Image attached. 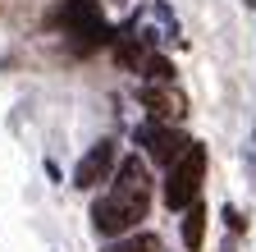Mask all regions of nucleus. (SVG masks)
<instances>
[{
  "label": "nucleus",
  "mask_w": 256,
  "mask_h": 252,
  "mask_svg": "<svg viewBox=\"0 0 256 252\" xmlns=\"http://www.w3.org/2000/svg\"><path fill=\"white\" fill-rule=\"evenodd\" d=\"M138 97L151 110V119H160V124H183L188 119V97H183L174 83H142Z\"/></svg>",
  "instance_id": "423d86ee"
},
{
  "label": "nucleus",
  "mask_w": 256,
  "mask_h": 252,
  "mask_svg": "<svg viewBox=\"0 0 256 252\" xmlns=\"http://www.w3.org/2000/svg\"><path fill=\"white\" fill-rule=\"evenodd\" d=\"M178 229H183V247H188V252H197V247L206 243V206H202V197L183 211V225H178Z\"/></svg>",
  "instance_id": "6e6552de"
},
{
  "label": "nucleus",
  "mask_w": 256,
  "mask_h": 252,
  "mask_svg": "<svg viewBox=\"0 0 256 252\" xmlns=\"http://www.w3.org/2000/svg\"><path fill=\"white\" fill-rule=\"evenodd\" d=\"M106 252H160V238H156V234H146V229H133V234L114 238Z\"/></svg>",
  "instance_id": "1a4fd4ad"
},
{
  "label": "nucleus",
  "mask_w": 256,
  "mask_h": 252,
  "mask_svg": "<svg viewBox=\"0 0 256 252\" xmlns=\"http://www.w3.org/2000/svg\"><path fill=\"white\" fill-rule=\"evenodd\" d=\"M133 138H138V147H142V151L151 156L156 165H174L178 156H183V151L192 147V138H188V133L178 129V124H160V119L142 124V129H138Z\"/></svg>",
  "instance_id": "20e7f679"
},
{
  "label": "nucleus",
  "mask_w": 256,
  "mask_h": 252,
  "mask_svg": "<svg viewBox=\"0 0 256 252\" xmlns=\"http://www.w3.org/2000/svg\"><path fill=\"white\" fill-rule=\"evenodd\" d=\"M110 197L133 215V225H142V220H146V206H151V174H146V161H142V156H124V161H119V174H114Z\"/></svg>",
  "instance_id": "f03ea898"
},
{
  "label": "nucleus",
  "mask_w": 256,
  "mask_h": 252,
  "mask_svg": "<svg viewBox=\"0 0 256 252\" xmlns=\"http://www.w3.org/2000/svg\"><path fill=\"white\" fill-rule=\"evenodd\" d=\"M50 23L60 28V33H69V37H87V42H78L82 51H92L96 42H110V28H106L96 0H69V5H64Z\"/></svg>",
  "instance_id": "7ed1b4c3"
},
{
  "label": "nucleus",
  "mask_w": 256,
  "mask_h": 252,
  "mask_svg": "<svg viewBox=\"0 0 256 252\" xmlns=\"http://www.w3.org/2000/svg\"><path fill=\"white\" fill-rule=\"evenodd\" d=\"M92 225H96V234H106V238H124V234H133V229H138V225H133V215H128L110 193L92 202Z\"/></svg>",
  "instance_id": "0eeeda50"
},
{
  "label": "nucleus",
  "mask_w": 256,
  "mask_h": 252,
  "mask_svg": "<svg viewBox=\"0 0 256 252\" xmlns=\"http://www.w3.org/2000/svg\"><path fill=\"white\" fill-rule=\"evenodd\" d=\"M119 165V151H114V138H101L82 151V161L74 165V188H101Z\"/></svg>",
  "instance_id": "39448f33"
},
{
  "label": "nucleus",
  "mask_w": 256,
  "mask_h": 252,
  "mask_svg": "<svg viewBox=\"0 0 256 252\" xmlns=\"http://www.w3.org/2000/svg\"><path fill=\"white\" fill-rule=\"evenodd\" d=\"M138 74H142L146 83H174V65H170L165 55H156V51L142 60V69H138Z\"/></svg>",
  "instance_id": "9d476101"
},
{
  "label": "nucleus",
  "mask_w": 256,
  "mask_h": 252,
  "mask_svg": "<svg viewBox=\"0 0 256 252\" xmlns=\"http://www.w3.org/2000/svg\"><path fill=\"white\" fill-rule=\"evenodd\" d=\"M202 179H206V147L192 142L178 161L170 165V179H165V206L170 211H188L202 193Z\"/></svg>",
  "instance_id": "f257e3e1"
}]
</instances>
